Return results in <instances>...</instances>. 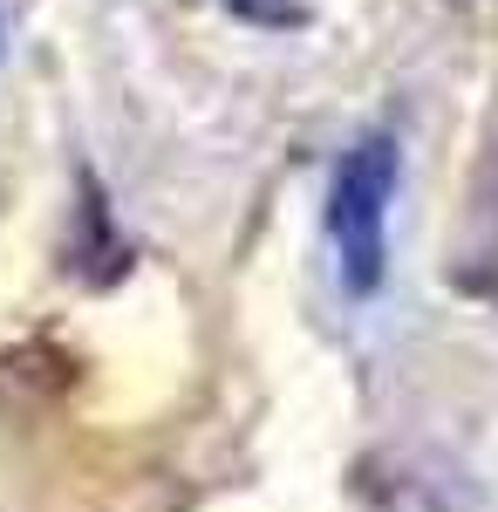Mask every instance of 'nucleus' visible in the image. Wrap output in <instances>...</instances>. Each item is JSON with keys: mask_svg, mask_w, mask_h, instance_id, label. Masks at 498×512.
<instances>
[{"mask_svg": "<svg viewBox=\"0 0 498 512\" xmlns=\"http://www.w3.org/2000/svg\"><path fill=\"white\" fill-rule=\"evenodd\" d=\"M253 28H307V0H226Z\"/></svg>", "mask_w": 498, "mask_h": 512, "instance_id": "nucleus-2", "label": "nucleus"}, {"mask_svg": "<svg viewBox=\"0 0 498 512\" xmlns=\"http://www.w3.org/2000/svg\"><path fill=\"white\" fill-rule=\"evenodd\" d=\"M403 185V137L396 130H362L348 137L335 171H328V253L342 294L369 301L389 274V205Z\"/></svg>", "mask_w": 498, "mask_h": 512, "instance_id": "nucleus-1", "label": "nucleus"}]
</instances>
